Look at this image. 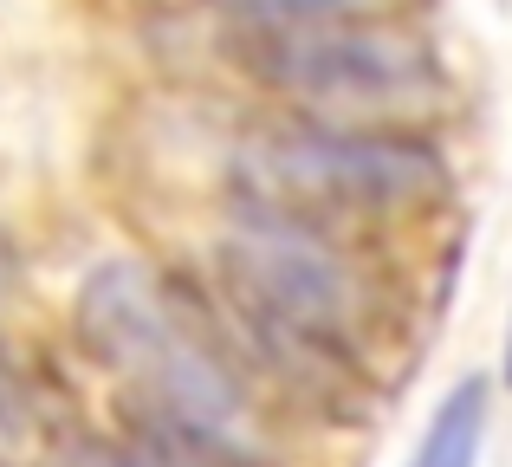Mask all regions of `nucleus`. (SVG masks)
<instances>
[{
	"label": "nucleus",
	"instance_id": "8",
	"mask_svg": "<svg viewBox=\"0 0 512 467\" xmlns=\"http://www.w3.org/2000/svg\"><path fill=\"white\" fill-rule=\"evenodd\" d=\"M26 416V390H20V370L0 357V429H20Z\"/></svg>",
	"mask_w": 512,
	"mask_h": 467
},
{
	"label": "nucleus",
	"instance_id": "6",
	"mask_svg": "<svg viewBox=\"0 0 512 467\" xmlns=\"http://www.w3.org/2000/svg\"><path fill=\"white\" fill-rule=\"evenodd\" d=\"M65 467H234V461H214L201 448L163 442L150 429H130V435H85Z\"/></svg>",
	"mask_w": 512,
	"mask_h": 467
},
{
	"label": "nucleus",
	"instance_id": "10",
	"mask_svg": "<svg viewBox=\"0 0 512 467\" xmlns=\"http://www.w3.org/2000/svg\"><path fill=\"white\" fill-rule=\"evenodd\" d=\"M0 467H7V461H0Z\"/></svg>",
	"mask_w": 512,
	"mask_h": 467
},
{
	"label": "nucleus",
	"instance_id": "7",
	"mask_svg": "<svg viewBox=\"0 0 512 467\" xmlns=\"http://www.w3.org/2000/svg\"><path fill=\"white\" fill-rule=\"evenodd\" d=\"M227 13H240L247 26H292V20H338L357 0H221Z\"/></svg>",
	"mask_w": 512,
	"mask_h": 467
},
{
	"label": "nucleus",
	"instance_id": "2",
	"mask_svg": "<svg viewBox=\"0 0 512 467\" xmlns=\"http://www.w3.org/2000/svg\"><path fill=\"white\" fill-rule=\"evenodd\" d=\"M441 195H448V163L409 130L299 117L234 150L240 221H266V228L350 240L363 228L428 215Z\"/></svg>",
	"mask_w": 512,
	"mask_h": 467
},
{
	"label": "nucleus",
	"instance_id": "4",
	"mask_svg": "<svg viewBox=\"0 0 512 467\" xmlns=\"http://www.w3.org/2000/svg\"><path fill=\"white\" fill-rule=\"evenodd\" d=\"M234 59L266 91L305 104L318 124H370L402 130V117L441 98V65L422 39L396 26H350V20H292L247 26Z\"/></svg>",
	"mask_w": 512,
	"mask_h": 467
},
{
	"label": "nucleus",
	"instance_id": "3",
	"mask_svg": "<svg viewBox=\"0 0 512 467\" xmlns=\"http://www.w3.org/2000/svg\"><path fill=\"white\" fill-rule=\"evenodd\" d=\"M214 260H221L227 305L273 364L305 370L312 383L363 377L389 299L376 273L350 253V240L240 221V234L221 240Z\"/></svg>",
	"mask_w": 512,
	"mask_h": 467
},
{
	"label": "nucleus",
	"instance_id": "1",
	"mask_svg": "<svg viewBox=\"0 0 512 467\" xmlns=\"http://www.w3.org/2000/svg\"><path fill=\"white\" fill-rule=\"evenodd\" d=\"M78 344L124 383L137 429L247 467L253 396L208 305L150 260H104L72 305Z\"/></svg>",
	"mask_w": 512,
	"mask_h": 467
},
{
	"label": "nucleus",
	"instance_id": "5",
	"mask_svg": "<svg viewBox=\"0 0 512 467\" xmlns=\"http://www.w3.org/2000/svg\"><path fill=\"white\" fill-rule=\"evenodd\" d=\"M487 409H493V390L487 377H461L448 396L435 403L422 442H415L409 467H480V442H487Z\"/></svg>",
	"mask_w": 512,
	"mask_h": 467
},
{
	"label": "nucleus",
	"instance_id": "9",
	"mask_svg": "<svg viewBox=\"0 0 512 467\" xmlns=\"http://www.w3.org/2000/svg\"><path fill=\"white\" fill-rule=\"evenodd\" d=\"M506 390H512V325H506Z\"/></svg>",
	"mask_w": 512,
	"mask_h": 467
}]
</instances>
